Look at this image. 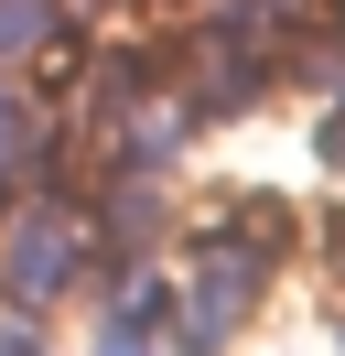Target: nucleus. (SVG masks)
Listing matches in <instances>:
<instances>
[{
  "mask_svg": "<svg viewBox=\"0 0 345 356\" xmlns=\"http://www.w3.org/2000/svg\"><path fill=\"white\" fill-rule=\"evenodd\" d=\"M33 162H43V119L22 97H0V173H33Z\"/></svg>",
  "mask_w": 345,
  "mask_h": 356,
  "instance_id": "4",
  "label": "nucleus"
},
{
  "mask_svg": "<svg viewBox=\"0 0 345 356\" xmlns=\"http://www.w3.org/2000/svg\"><path fill=\"white\" fill-rule=\"evenodd\" d=\"M323 162H335V173H345V108L323 119Z\"/></svg>",
  "mask_w": 345,
  "mask_h": 356,
  "instance_id": "6",
  "label": "nucleus"
},
{
  "mask_svg": "<svg viewBox=\"0 0 345 356\" xmlns=\"http://www.w3.org/2000/svg\"><path fill=\"white\" fill-rule=\"evenodd\" d=\"M108 334H119V346H129V334H172V291L162 281H129L119 302H108Z\"/></svg>",
  "mask_w": 345,
  "mask_h": 356,
  "instance_id": "3",
  "label": "nucleus"
},
{
  "mask_svg": "<svg viewBox=\"0 0 345 356\" xmlns=\"http://www.w3.org/2000/svg\"><path fill=\"white\" fill-rule=\"evenodd\" d=\"M259 291V248H205V270H194V302H172V334L184 346H216V334H237V313H248Z\"/></svg>",
  "mask_w": 345,
  "mask_h": 356,
  "instance_id": "1",
  "label": "nucleus"
},
{
  "mask_svg": "<svg viewBox=\"0 0 345 356\" xmlns=\"http://www.w3.org/2000/svg\"><path fill=\"white\" fill-rule=\"evenodd\" d=\"M0 270H11L22 302H54L65 270H76V227H65V216H22V227H11V248H0Z\"/></svg>",
  "mask_w": 345,
  "mask_h": 356,
  "instance_id": "2",
  "label": "nucleus"
},
{
  "mask_svg": "<svg viewBox=\"0 0 345 356\" xmlns=\"http://www.w3.org/2000/svg\"><path fill=\"white\" fill-rule=\"evenodd\" d=\"M43 33V0H0V54H22Z\"/></svg>",
  "mask_w": 345,
  "mask_h": 356,
  "instance_id": "5",
  "label": "nucleus"
}]
</instances>
